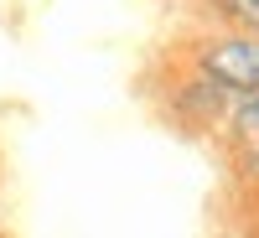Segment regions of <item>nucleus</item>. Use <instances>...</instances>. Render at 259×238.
<instances>
[{
  "label": "nucleus",
  "instance_id": "f257e3e1",
  "mask_svg": "<svg viewBox=\"0 0 259 238\" xmlns=\"http://www.w3.org/2000/svg\"><path fill=\"white\" fill-rule=\"evenodd\" d=\"M192 68L228 99H254L259 93V36H249V31L202 36L192 47Z\"/></svg>",
  "mask_w": 259,
  "mask_h": 238
},
{
  "label": "nucleus",
  "instance_id": "f03ea898",
  "mask_svg": "<svg viewBox=\"0 0 259 238\" xmlns=\"http://www.w3.org/2000/svg\"><path fill=\"white\" fill-rule=\"evenodd\" d=\"M228 93L223 88H212L207 78H187L182 88H177V114L182 119H192V124H218L223 114H228Z\"/></svg>",
  "mask_w": 259,
  "mask_h": 238
},
{
  "label": "nucleus",
  "instance_id": "7ed1b4c3",
  "mask_svg": "<svg viewBox=\"0 0 259 238\" xmlns=\"http://www.w3.org/2000/svg\"><path fill=\"white\" fill-rule=\"evenodd\" d=\"M228 135L244 156H259V93L254 99H233L228 109Z\"/></svg>",
  "mask_w": 259,
  "mask_h": 238
}]
</instances>
